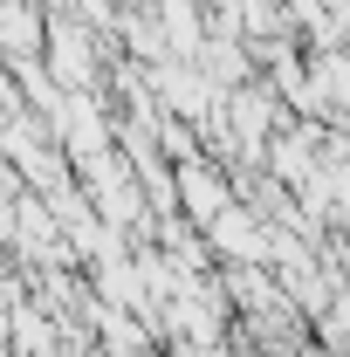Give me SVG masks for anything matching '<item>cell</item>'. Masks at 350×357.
<instances>
[{
    "instance_id": "obj_1",
    "label": "cell",
    "mask_w": 350,
    "mask_h": 357,
    "mask_svg": "<svg viewBox=\"0 0 350 357\" xmlns=\"http://www.w3.org/2000/svg\"><path fill=\"white\" fill-rule=\"evenodd\" d=\"M172 199L185 206V220H192V227H206V220L220 213V206L234 199V185H227V178H220L213 165H199V158L185 151V165L172 172Z\"/></svg>"
}]
</instances>
